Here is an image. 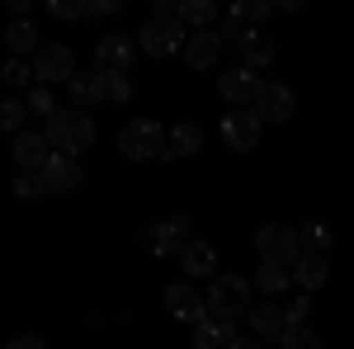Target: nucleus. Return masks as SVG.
I'll use <instances>...</instances> for the list:
<instances>
[{
    "instance_id": "obj_1",
    "label": "nucleus",
    "mask_w": 354,
    "mask_h": 349,
    "mask_svg": "<svg viewBox=\"0 0 354 349\" xmlns=\"http://www.w3.org/2000/svg\"><path fill=\"white\" fill-rule=\"evenodd\" d=\"M165 147H170V133H165L156 118H133L118 128V151L128 161H161Z\"/></svg>"
},
{
    "instance_id": "obj_2",
    "label": "nucleus",
    "mask_w": 354,
    "mask_h": 349,
    "mask_svg": "<svg viewBox=\"0 0 354 349\" xmlns=\"http://www.w3.org/2000/svg\"><path fill=\"white\" fill-rule=\"evenodd\" d=\"M48 142H53L62 156H81L85 147L95 142V123H90V113L85 109H62V113H53L48 118Z\"/></svg>"
},
{
    "instance_id": "obj_3",
    "label": "nucleus",
    "mask_w": 354,
    "mask_h": 349,
    "mask_svg": "<svg viewBox=\"0 0 354 349\" xmlns=\"http://www.w3.org/2000/svg\"><path fill=\"white\" fill-rule=\"evenodd\" d=\"M137 38H142V53L147 57H170V53H180V48H189V33H185V19H180V15H156V19H147Z\"/></svg>"
},
{
    "instance_id": "obj_4",
    "label": "nucleus",
    "mask_w": 354,
    "mask_h": 349,
    "mask_svg": "<svg viewBox=\"0 0 354 349\" xmlns=\"http://www.w3.org/2000/svg\"><path fill=\"white\" fill-rule=\"evenodd\" d=\"M255 250H260V260H270V265H288L302 255V241H298V227H288V222H270V227H260L255 232Z\"/></svg>"
},
{
    "instance_id": "obj_5",
    "label": "nucleus",
    "mask_w": 354,
    "mask_h": 349,
    "mask_svg": "<svg viewBox=\"0 0 354 349\" xmlns=\"http://www.w3.org/2000/svg\"><path fill=\"white\" fill-rule=\"evenodd\" d=\"M245 307H250V283H245L241 274H218L213 288H208V317H227V321H236Z\"/></svg>"
},
{
    "instance_id": "obj_6",
    "label": "nucleus",
    "mask_w": 354,
    "mask_h": 349,
    "mask_svg": "<svg viewBox=\"0 0 354 349\" xmlns=\"http://www.w3.org/2000/svg\"><path fill=\"white\" fill-rule=\"evenodd\" d=\"M33 76L38 85H71L81 71H76V53L66 43H43V53L33 57Z\"/></svg>"
},
{
    "instance_id": "obj_7",
    "label": "nucleus",
    "mask_w": 354,
    "mask_h": 349,
    "mask_svg": "<svg viewBox=\"0 0 354 349\" xmlns=\"http://www.w3.org/2000/svg\"><path fill=\"white\" fill-rule=\"evenodd\" d=\"M133 62H137V43L128 33H104L95 43V71H104V76H128Z\"/></svg>"
},
{
    "instance_id": "obj_8",
    "label": "nucleus",
    "mask_w": 354,
    "mask_h": 349,
    "mask_svg": "<svg viewBox=\"0 0 354 349\" xmlns=\"http://www.w3.org/2000/svg\"><path fill=\"white\" fill-rule=\"evenodd\" d=\"M142 241L151 255H185V245H189V217H161V222H151L147 232H142Z\"/></svg>"
},
{
    "instance_id": "obj_9",
    "label": "nucleus",
    "mask_w": 354,
    "mask_h": 349,
    "mask_svg": "<svg viewBox=\"0 0 354 349\" xmlns=\"http://www.w3.org/2000/svg\"><path fill=\"white\" fill-rule=\"evenodd\" d=\"M218 95L227 100V104H236V109H255L260 95H265V81H260L255 71H245V66H232V71L218 76Z\"/></svg>"
},
{
    "instance_id": "obj_10",
    "label": "nucleus",
    "mask_w": 354,
    "mask_h": 349,
    "mask_svg": "<svg viewBox=\"0 0 354 349\" xmlns=\"http://www.w3.org/2000/svg\"><path fill=\"white\" fill-rule=\"evenodd\" d=\"M260 133H265V118L255 109H236V113L222 118V137H227L232 151H255L260 147Z\"/></svg>"
},
{
    "instance_id": "obj_11",
    "label": "nucleus",
    "mask_w": 354,
    "mask_h": 349,
    "mask_svg": "<svg viewBox=\"0 0 354 349\" xmlns=\"http://www.w3.org/2000/svg\"><path fill=\"white\" fill-rule=\"evenodd\" d=\"M53 156H57V151H53V142H48V133H28V128H24V133L15 137V161H19L24 175H43Z\"/></svg>"
},
{
    "instance_id": "obj_12",
    "label": "nucleus",
    "mask_w": 354,
    "mask_h": 349,
    "mask_svg": "<svg viewBox=\"0 0 354 349\" xmlns=\"http://www.w3.org/2000/svg\"><path fill=\"white\" fill-rule=\"evenodd\" d=\"M165 307H170L175 321H189V326H198L208 317V297H198L189 283H170V288H165Z\"/></svg>"
},
{
    "instance_id": "obj_13",
    "label": "nucleus",
    "mask_w": 354,
    "mask_h": 349,
    "mask_svg": "<svg viewBox=\"0 0 354 349\" xmlns=\"http://www.w3.org/2000/svg\"><path fill=\"white\" fill-rule=\"evenodd\" d=\"M43 185H48V194H76V189L85 185V170L76 156H62L57 151L53 161H48V170H43Z\"/></svg>"
},
{
    "instance_id": "obj_14",
    "label": "nucleus",
    "mask_w": 354,
    "mask_h": 349,
    "mask_svg": "<svg viewBox=\"0 0 354 349\" xmlns=\"http://www.w3.org/2000/svg\"><path fill=\"white\" fill-rule=\"evenodd\" d=\"M293 85L283 81H265V95H260V104H255V113L265 118V123H288L293 118Z\"/></svg>"
},
{
    "instance_id": "obj_15",
    "label": "nucleus",
    "mask_w": 354,
    "mask_h": 349,
    "mask_svg": "<svg viewBox=\"0 0 354 349\" xmlns=\"http://www.w3.org/2000/svg\"><path fill=\"white\" fill-rule=\"evenodd\" d=\"M218 57H222V38H218V28H198V33H189L185 62H189L194 71H208V66H218Z\"/></svg>"
},
{
    "instance_id": "obj_16",
    "label": "nucleus",
    "mask_w": 354,
    "mask_h": 349,
    "mask_svg": "<svg viewBox=\"0 0 354 349\" xmlns=\"http://www.w3.org/2000/svg\"><path fill=\"white\" fill-rule=\"evenodd\" d=\"M236 57H241L245 71H260V66H270V62H274V38H270V33H260V28H245L241 43H236Z\"/></svg>"
},
{
    "instance_id": "obj_17",
    "label": "nucleus",
    "mask_w": 354,
    "mask_h": 349,
    "mask_svg": "<svg viewBox=\"0 0 354 349\" xmlns=\"http://www.w3.org/2000/svg\"><path fill=\"white\" fill-rule=\"evenodd\" d=\"M66 90H71V104L76 109H95L104 95H109V76H104V71H81Z\"/></svg>"
},
{
    "instance_id": "obj_18",
    "label": "nucleus",
    "mask_w": 354,
    "mask_h": 349,
    "mask_svg": "<svg viewBox=\"0 0 354 349\" xmlns=\"http://www.w3.org/2000/svg\"><path fill=\"white\" fill-rule=\"evenodd\" d=\"M236 340V321H227V317H203V321L194 326V349H218V345H232Z\"/></svg>"
},
{
    "instance_id": "obj_19",
    "label": "nucleus",
    "mask_w": 354,
    "mask_h": 349,
    "mask_svg": "<svg viewBox=\"0 0 354 349\" xmlns=\"http://www.w3.org/2000/svg\"><path fill=\"white\" fill-rule=\"evenodd\" d=\"M326 279H330L326 255H307V250H302L298 260H293V283H298L302 293H317V288H322Z\"/></svg>"
},
{
    "instance_id": "obj_20",
    "label": "nucleus",
    "mask_w": 354,
    "mask_h": 349,
    "mask_svg": "<svg viewBox=\"0 0 354 349\" xmlns=\"http://www.w3.org/2000/svg\"><path fill=\"white\" fill-rule=\"evenodd\" d=\"M250 326H255V340H283V330H288V312L274 307V302H260V307L250 312Z\"/></svg>"
},
{
    "instance_id": "obj_21",
    "label": "nucleus",
    "mask_w": 354,
    "mask_h": 349,
    "mask_svg": "<svg viewBox=\"0 0 354 349\" xmlns=\"http://www.w3.org/2000/svg\"><path fill=\"white\" fill-rule=\"evenodd\" d=\"M180 265H185V274H194V279H218V250L208 241H189L185 255H180Z\"/></svg>"
},
{
    "instance_id": "obj_22",
    "label": "nucleus",
    "mask_w": 354,
    "mask_h": 349,
    "mask_svg": "<svg viewBox=\"0 0 354 349\" xmlns=\"http://www.w3.org/2000/svg\"><path fill=\"white\" fill-rule=\"evenodd\" d=\"M5 48H10V57H28V53L38 57V53H43L33 19H10V28H5Z\"/></svg>"
},
{
    "instance_id": "obj_23",
    "label": "nucleus",
    "mask_w": 354,
    "mask_h": 349,
    "mask_svg": "<svg viewBox=\"0 0 354 349\" xmlns=\"http://www.w3.org/2000/svg\"><path fill=\"white\" fill-rule=\"evenodd\" d=\"M198 147H203V128H198V123H175V128H170V147H165L161 161H180V156H194Z\"/></svg>"
},
{
    "instance_id": "obj_24",
    "label": "nucleus",
    "mask_w": 354,
    "mask_h": 349,
    "mask_svg": "<svg viewBox=\"0 0 354 349\" xmlns=\"http://www.w3.org/2000/svg\"><path fill=\"white\" fill-rule=\"evenodd\" d=\"M298 241L307 255H330V227L322 217H312V222H302L298 227Z\"/></svg>"
},
{
    "instance_id": "obj_25",
    "label": "nucleus",
    "mask_w": 354,
    "mask_h": 349,
    "mask_svg": "<svg viewBox=\"0 0 354 349\" xmlns=\"http://www.w3.org/2000/svg\"><path fill=\"white\" fill-rule=\"evenodd\" d=\"M288 279H293V269H288V265H270V260H265V265L255 269V288H260V293H283Z\"/></svg>"
},
{
    "instance_id": "obj_26",
    "label": "nucleus",
    "mask_w": 354,
    "mask_h": 349,
    "mask_svg": "<svg viewBox=\"0 0 354 349\" xmlns=\"http://www.w3.org/2000/svg\"><path fill=\"white\" fill-rule=\"evenodd\" d=\"M180 19L185 24H198V28H218V5L213 0H185L180 5Z\"/></svg>"
},
{
    "instance_id": "obj_27",
    "label": "nucleus",
    "mask_w": 354,
    "mask_h": 349,
    "mask_svg": "<svg viewBox=\"0 0 354 349\" xmlns=\"http://www.w3.org/2000/svg\"><path fill=\"white\" fill-rule=\"evenodd\" d=\"M270 15H274L270 0H236V5H232V19H236V24H250V28H260Z\"/></svg>"
},
{
    "instance_id": "obj_28",
    "label": "nucleus",
    "mask_w": 354,
    "mask_h": 349,
    "mask_svg": "<svg viewBox=\"0 0 354 349\" xmlns=\"http://www.w3.org/2000/svg\"><path fill=\"white\" fill-rule=\"evenodd\" d=\"M279 349H322V335H317L307 321H298V326H288V330H283Z\"/></svg>"
},
{
    "instance_id": "obj_29",
    "label": "nucleus",
    "mask_w": 354,
    "mask_h": 349,
    "mask_svg": "<svg viewBox=\"0 0 354 349\" xmlns=\"http://www.w3.org/2000/svg\"><path fill=\"white\" fill-rule=\"evenodd\" d=\"M24 113H28V104H19V100H5L0 104V123H5V133H24Z\"/></svg>"
},
{
    "instance_id": "obj_30",
    "label": "nucleus",
    "mask_w": 354,
    "mask_h": 349,
    "mask_svg": "<svg viewBox=\"0 0 354 349\" xmlns=\"http://www.w3.org/2000/svg\"><path fill=\"white\" fill-rule=\"evenodd\" d=\"M28 76H33V66H28L24 57H10V62H5V71H0V81L10 85V90H19V85H28Z\"/></svg>"
},
{
    "instance_id": "obj_31",
    "label": "nucleus",
    "mask_w": 354,
    "mask_h": 349,
    "mask_svg": "<svg viewBox=\"0 0 354 349\" xmlns=\"http://www.w3.org/2000/svg\"><path fill=\"white\" fill-rule=\"evenodd\" d=\"M28 109H33V113H43V118H53V113H62L48 85H33V90H28Z\"/></svg>"
},
{
    "instance_id": "obj_32",
    "label": "nucleus",
    "mask_w": 354,
    "mask_h": 349,
    "mask_svg": "<svg viewBox=\"0 0 354 349\" xmlns=\"http://www.w3.org/2000/svg\"><path fill=\"white\" fill-rule=\"evenodd\" d=\"M48 10H53L57 19H85L90 15V5H81V0H53Z\"/></svg>"
},
{
    "instance_id": "obj_33",
    "label": "nucleus",
    "mask_w": 354,
    "mask_h": 349,
    "mask_svg": "<svg viewBox=\"0 0 354 349\" xmlns=\"http://www.w3.org/2000/svg\"><path fill=\"white\" fill-rule=\"evenodd\" d=\"M15 194L19 198H38V194H48V185H43V175H19L15 180Z\"/></svg>"
},
{
    "instance_id": "obj_34",
    "label": "nucleus",
    "mask_w": 354,
    "mask_h": 349,
    "mask_svg": "<svg viewBox=\"0 0 354 349\" xmlns=\"http://www.w3.org/2000/svg\"><path fill=\"white\" fill-rule=\"evenodd\" d=\"M109 100H113V104H128V100H133V85H128V76H109Z\"/></svg>"
},
{
    "instance_id": "obj_35",
    "label": "nucleus",
    "mask_w": 354,
    "mask_h": 349,
    "mask_svg": "<svg viewBox=\"0 0 354 349\" xmlns=\"http://www.w3.org/2000/svg\"><path fill=\"white\" fill-rule=\"evenodd\" d=\"M241 33H245V28L236 24L232 15H227V19H218V38H222V43H227V38H232V43H241Z\"/></svg>"
},
{
    "instance_id": "obj_36",
    "label": "nucleus",
    "mask_w": 354,
    "mask_h": 349,
    "mask_svg": "<svg viewBox=\"0 0 354 349\" xmlns=\"http://www.w3.org/2000/svg\"><path fill=\"white\" fill-rule=\"evenodd\" d=\"M307 312H312V297H298V302H293V307H288V326L307 321Z\"/></svg>"
},
{
    "instance_id": "obj_37",
    "label": "nucleus",
    "mask_w": 354,
    "mask_h": 349,
    "mask_svg": "<svg viewBox=\"0 0 354 349\" xmlns=\"http://www.w3.org/2000/svg\"><path fill=\"white\" fill-rule=\"evenodd\" d=\"M123 0H90V15H118Z\"/></svg>"
},
{
    "instance_id": "obj_38",
    "label": "nucleus",
    "mask_w": 354,
    "mask_h": 349,
    "mask_svg": "<svg viewBox=\"0 0 354 349\" xmlns=\"http://www.w3.org/2000/svg\"><path fill=\"white\" fill-rule=\"evenodd\" d=\"M5 349H48V345H43V335H19V340H10Z\"/></svg>"
},
{
    "instance_id": "obj_39",
    "label": "nucleus",
    "mask_w": 354,
    "mask_h": 349,
    "mask_svg": "<svg viewBox=\"0 0 354 349\" xmlns=\"http://www.w3.org/2000/svg\"><path fill=\"white\" fill-rule=\"evenodd\" d=\"M227 349H265V345H260V340H241V335H236V340H232Z\"/></svg>"
}]
</instances>
